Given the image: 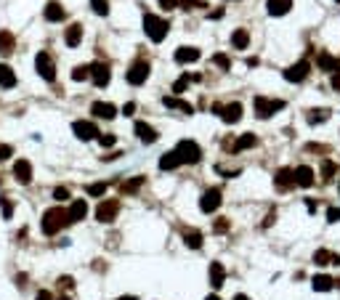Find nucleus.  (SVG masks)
I'll use <instances>...</instances> for the list:
<instances>
[{
    "mask_svg": "<svg viewBox=\"0 0 340 300\" xmlns=\"http://www.w3.org/2000/svg\"><path fill=\"white\" fill-rule=\"evenodd\" d=\"M69 223V218H67V210L64 208H51V210H45V215H43V234H48V237H53V234H59L64 226Z\"/></svg>",
    "mask_w": 340,
    "mask_h": 300,
    "instance_id": "obj_1",
    "label": "nucleus"
},
{
    "mask_svg": "<svg viewBox=\"0 0 340 300\" xmlns=\"http://www.w3.org/2000/svg\"><path fill=\"white\" fill-rule=\"evenodd\" d=\"M144 30H146V35L152 37L154 43H162L167 30H170V24H167V19H159L154 14H144Z\"/></svg>",
    "mask_w": 340,
    "mask_h": 300,
    "instance_id": "obj_2",
    "label": "nucleus"
},
{
    "mask_svg": "<svg viewBox=\"0 0 340 300\" xmlns=\"http://www.w3.org/2000/svg\"><path fill=\"white\" fill-rule=\"evenodd\" d=\"M173 152L178 154V159H181V165H197L200 162V157H202V149L197 146L194 141H181Z\"/></svg>",
    "mask_w": 340,
    "mask_h": 300,
    "instance_id": "obj_3",
    "label": "nucleus"
},
{
    "mask_svg": "<svg viewBox=\"0 0 340 300\" xmlns=\"http://www.w3.org/2000/svg\"><path fill=\"white\" fill-rule=\"evenodd\" d=\"M285 109V101L282 98H266V96H255V115H258L261 120L271 117L274 112Z\"/></svg>",
    "mask_w": 340,
    "mask_h": 300,
    "instance_id": "obj_4",
    "label": "nucleus"
},
{
    "mask_svg": "<svg viewBox=\"0 0 340 300\" xmlns=\"http://www.w3.org/2000/svg\"><path fill=\"white\" fill-rule=\"evenodd\" d=\"M35 67H37V72H40V77H43V80H48V82H53V80H56V64H53V59H51V53H45V51L37 53Z\"/></svg>",
    "mask_w": 340,
    "mask_h": 300,
    "instance_id": "obj_5",
    "label": "nucleus"
},
{
    "mask_svg": "<svg viewBox=\"0 0 340 300\" xmlns=\"http://www.w3.org/2000/svg\"><path fill=\"white\" fill-rule=\"evenodd\" d=\"M117 213H120V202L117 199H104L99 205V210H96V218L101 223H112V221L117 218Z\"/></svg>",
    "mask_w": 340,
    "mask_h": 300,
    "instance_id": "obj_6",
    "label": "nucleus"
},
{
    "mask_svg": "<svg viewBox=\"0 0 340 300\" xmlns=\"http://www.w3.org/2000/svg\"><path fill=\"white\" fill-rule=\"evenodd\" d=\"M308 72H311V64L303 59V61H298V64H292V67L285 69V80L287 82H303L308 77Z\"/></svg>",
    "mask_w": 340,
    "mask_h": 300,
    "instance_id": "obj_7",
    "label": "nucleus"
},
{
    "mask_svg": "<svg viewBox=\"0 0 340 300\" xmlns=\"http://www.w3.org/2000/svg\"><path fill=\"white\" fill-rule=\"evenodd\" d=\"M128 82L130 85H141V82H146V77H149V61H136L133 67L128 69Z\"/></svg>",
    "mask_w": 340,
    "mask_h": 300,
    "instance_id": "obj_8",
    "label": "nucleus"
},
{
    "mask_svg": "<svg viewBox=\"0 0 340 300\" xmlns=\"http://www.w3.org/2000/svg\"><path fill=\"white\" fill-rule=\"evenodd\" d=\"M221 208V189H207L200 199V210L202 213H215Z\"/></svg>",
    "mask_w": 340,
    "mask_h": 300,
    "instance_id": "obj_9",
    "label": "nucleus"
},
{
    "mask_svg": "<svg viewBox=\"0 0 340 300\" xmlns=\"http://www.w3.org/2000/svg\"><path fill=\"white\" fill-rule=\"evenodd\" d=\"M91 77H93V82H96L99 88L109 85V80H112L109 64H104V61H96V64H91Z\"/></svg>",
    "mask_w": 340,
    "mask_h": 300,
    "instance_id": "obj_10",
    "label": "nucleus"
},
{
    "mask_svg": "<svg viewBox=\"0 0 340 300\" xmlns=\"http://www.w3.org/2000/svg\"><path fill=\"white\" fill-rule=\"evenodd\" d=\"M213 112H218V115L223 117V123H229V125H234V123H239V117H242V104H226V107H213Z\"/></svg>",
    "mask_w": 340,
    "mask_h": 300,
    "instance_id": "obj_11",
    "label": "nucleus"
},
{
    "mask_svg": "<svg viewBox=\"0 0 340 300\" xmlns=\"http://www.w3.org/2000/svg\"><path fill=\"white\" fill-rule=\"evenodd\" d=\"M72 130H74V136H77V138H82V141H91V138L101 136L99 128L93 125V123H88V120H77V123L72 125Z\"/></svg>",
    "mask_w": 340,
    "mask_h": 300,
    "instance_id": "obj_12",
    "label": "nucleus"
},
{
    "mask_svg": "<svg viewBox=\"0 0 340 300\" xmlns=\"http://www.w3.org/2000/svg\"><path fill=\"white\" fill-rule=\"evenodd\" d=\"M274 186H277L279 191H287L295 186V175H292V167H282V170L274 175Z\"/></svg>",
    "mask_w": 340,
    "mask_h": 300,
    "instance_id": "obj_13",
    "label": "nucleus"
},
{
    "mask_svg": "<svg viewBox=\"0 0 340 300\" xmlns=\"http://www.w3.org/2000/svg\"><path fill=\"white\" fill-rule=\"evenodd\" d=\"M292 175H295V183L303 186V189H308V186H314V170H311L308 165H300L292 170Z\"/></svg>",
    "mask_w": 340,
    "mask_h": 300,
    "instance_id": "obj_14",
    "label": "nucleus"
},
{
    "mask_svg": "<svg viewBox=\"0 0 340 300\" xmlns=\"http://www.w3.org/2000/svg\"><path fill=\"white\" fill-rule=\"evenodd\" d=\"M14 175L19 183H30L32 181V165L27 162V159H19V162L14 165Z\"/></svg>",
    "mask_w": 340,
    "mask_h": 300,
    "instance_id": "obj_15",
    "label": "nucleus"
},
{
    "mask_svg": "<svg viewBox=\"0 0 340 300\" xmlns=\"http://www.w3.org/2000/svg\"><path fill=\"white\" fill-rule=\"evenodd\" d=\"M316 64H319V69H324V72H337L340 74V61L335 59V56H329L327 51H322L316 56Z\"/></svg>",
    "mask_w": 340,
    "mask_h": 300,
    "instance_id": "obj_16",
    "label": "nucleus"
},
{
    "mask_svg": "<svg viewBox=\"0 0 340 300\" xmlns=\"http://www.w3.org/2000/svg\"><path fill=\"white\" fill-rule=\"evenodd\" d=\"M85 215H88V205H85V199H74V202H72V208L67 210V218H69V223H77V221H82Z\"/></svg>",
    "mask_w": 340,
    "mask_h": 300,
    "instance_id": "obj_17",
    "label": "nucleus"
},
{
    "mask_svg": "<svg viewBox=\"0 0 340 300\" xmlns=\"http://www.w3.org/2000/svg\"><path fill=\"white\" fill-rule=\"evenodd\" d=\"M91 112H93L96 117H101V120H112V117L117 115V109L112 107V104H107V101H96V104L91 107Z\"/></svg>",
    "mask_w": 340,
    "mask_h": 300,
    "instance_id": "obj_18",
    "label": "nucleus"
},
{
    "mask_svg": "<svg viewBox=\"0 0 340 300\" xmlns=\"http://www.w3.org/2000/svg\"><path fill=\"white\" fill-rule=\"evenodd\" d=\"M136 136L141 138L144 144H154L157 141V130L146 123H136Z\"/></svg>",
    "mask_w": 340,
    "mask_h": 300,
    "instance_id": "obj_19",
    "label": "nucleus"
},
{
    "mask_svg": "<svg viewBox=\"0 0 340 300\" xmlns=\"http://www.w3.org/2000/svg\"><path fill=\"white\" fill-rule=\"evenodd\" d=\"M45 19H48V22H61L64 16H67V11H64V6L61 3H56V0H51L48 6H45Z\"/></svg>",
    "mask_w": 340,
    "mask_h": 300,
    "instance_id": "obj_20",
    "label": "nucleus"
},
{
    "mask_svg": "<svg viewBox=\"0 0 340 300\" xmlns=\"http://www.w3.org/2000/svg\"><path fill=\"white\" fill-rule=\"evenodd\" d=\"M311 284H314L316 292H329V289L335 287V279H332V276H327V274H319V276L311 279Z\"/></svg>",
    "mask_w": 340,
    "mask_h": 300,
    "instance_id": "obj_21",
    "label": "nucleus"
},
{
    "mask_svg": "<svg viewBox=\"0 0 340 300\" xmlns=\"http://www.w3.org/2000/svg\"><path fill=\"white\" fill-rule=\"evenodd\" d=\"M162 104H165V107H170V109H181V112H186V115H194V107L189 104V101L176 98V96H165V98H162Z\"/></svg>",
    "mask_w": 340,
    "mask_h": 300,
    "instance_id": "obj_22",
    "label": "nucleus"
},
{
    "mask_svg": "<svg viewBox=\"0 0 340 300\" xmlns=\"http://www.w3.org/2000/svg\"><path fill=\"white\" fill-rule=\"evenodd\" d=\"M197 59H200V51H197V48H186V45H184V48L176 51V61L178 64H192Z\"/></svg>",
    "mask_w": 340,
    "mask_h": 300,
    "instance_id": "obj_23",
    "label": "nucleus"
},
{
    "mask_svg": "<svg viewBox=\"0 0 340 300\" xmlns=\"http://www.w3.org/2000/svg\"><path fill=\"white\" fill-rule=\"evenodd\" d=\"M292 8V0H269V14L271 16H285Z\"/></svg>",
    "mask_w": 340,
    "mask_h": 300,
    "instance_id": "obj_24",
    "label": "nucleus"
},
{
    "mask_svg": "<svg viewBox=\"0 0 340 300\" xmlns=\"http://www.w3.org/2000/svg\"><path fill=\"white\" fill-rule=\"evenodd\" d=\"M80 40H82V27L80 24H72L69 30H67V35H64V43H67L69 48H74V45H80Z\"/></svg>",
    "mask_w": 340,
    "mask_h": 300,
    "instance_id": "obj_25",
    "label": "nucleus"
},
{
    "mask_svg": "<svg viewBox=\"0 0 340 300\" xmlns=\"http://www.w3.org/2000/svg\"><path fill=\"white\" fill-rule=\"evenodd\" d=\"M255 144H258V138H255L252 133H244V136H239L237 141H234L231 152H244V149H252Z\"/></svg>",
    "mask_w": 340,
    "mask_h": 300,
    "instance_id": "obj_26",
    "label": "nucleus"
},
{
    "mask_svg": "<svg viewBox=\"0 0 340 300\" xmlns=\"http://www.w3.org/2000/svg\"><path fill=\"white\" fill-rule=\"evenodd\" d=\"M231 45H234V48H239V51H244V48L250 45V32H247V30H234Z\"/></svg>",
    "mask_w": 340,
    "mask_h": 300,
    "instance_id": "obj_27",
    "label": "nucleus"
},
{
    "mask_svg": "<svg viewBox=\"0 0 340 300\" xmlns=\"http://www.w3.org/2000/svg\"><path fill=\"white\" fill-rule=\"evenodd\" d=\"M223 279H226V268L221 263H210V282H213L215 289L223 287Z\"/></svg>",
    "mask_w": 340,
    "mask_h": 300,
    "instance_id": "obj_28",
    "label": "nucleus"
},
{
    "mask_svg": "<svg viewBox=\"0 0 340 300\" xmlns=\"http://www.w3.org/2000/svg\"><path fill=\"white\" fill-rule=\"evenodd\" d=\"M184 242H186L192 250H200V247H202V234L197 231V229H186V231H184Z\"/></svg>",
    "mask_w": 340,
    "mask_h": 300,
    "instance_id": "obj_29",
    "label": "nucleus"
},
{
    "mask_svg": "<svg viewBox=\"0 0 340 300\" xmlns=\"http://www.w3.org/2000/svg\"><path fill=\"white\" fill-rule=\"evenodd\" d=\"M0 85L3 88H14L16 85V74L11 67H6V64H0Z\"/></svg>",
    "mask_w": 340,
    "mask_h": 300,
    "instance_id": "obj_30",
    "label": "nucleus"
},
{
    "mask_svg": "<svg viewBox=\"0 0 340 300\" xmlns=\"http://www.w3.org/2000/svg\"><path fill=\"white\" fill-rule=\"evenodd\" d=\"M178 165H181V159H178L176 152H167V154H162V159H159V170H176Z\"/></svg>",
    "mask_w": 340,
    "mask_h": 300,
    "instance_id": "obj_31",
    "label": "nucleus"
},
{
    "mask_svg": "<svg viewBox=\"0 0 340 300\" xmlns=\"http://www.w3.org/2000/svg\"><path fill=\"white\" fill-rule=\"evenodd\" d=\"M0 53H14V35L8 32V30H3L0 32Z\"/></svg>",
    "mask_w": 340,
    "mask_h": 300,
    "instance_id": "obj_32",
    "label": "nucleus"
},
{
    "mask_svg": "<svg viewBox=\"0 0 340 300\" xmlns=\"http://www.w3.org/2000/svg\"><path fill=\"white\" fill-rule=\"evenodd\" d=\"M144 181H146L144 175H136V178H130L128 183H122V191H125V194H136V191L141 189V186H144Z\"/></svg>",
    "mask_w": 340,
    "mask_h": 300,
    "instance_id": "obj_33",
    "label": "nucleus"
},
{
    "mask_svg": "<svg viewBox=\"0 0 340 300\" xmlns=\"http://www.w3.org/2000/svg\"><path fill=\"white\" fill-rule=\"evenodd\" d=\"M306 120H308L311 125H316V123H324V120H329V112H327V109H311Z\"/></svg>",
    "mask_w": 340,
    "mask_h": 300,
    "instance_id": "obj_34",
    "label": "nucleus"
},
{
    "mask_svg": "<svg viewBox=\"0 0 340 300\" xmlns=\"http://www.w3.org/2000/svg\"><path fill=\"white\" fill-rule=\"evenodd\" d=\"M314 263H316V266L332 263V252H329V250H316V252H314Z\"/></svg>",
    "mask_w": 340,
    "mask_h": 300,
    "instance_id": "obj_35",
    "label": "nucleus"
},
{
    "mask_svg": "<svg viewBox=\"0 0 340 300\" xmlns=\"http://www.w3.org/2000/svg\"><path fill=\"white\" fill-rule=\"evenodd\" d=\"M91 8H93L99 16H107V14H109V0H91Z\"/></svg>",
    "mask_w": 340,
    "mask_h": 300,
    "instance_id": "obj_36",
    "label": "nucleus"
},
{
    "mask_svg": "<svg viewBox=\"0 0 340 300\" xmlns=\"http://www.w3.org/2000/svg\"><path fill=\"white\" fill-rule=\"evenodd\" d=\"M85 77H91V67H74L72 69V80H85Z\"/></svg>",
    "mask_w": 340,
    "mask_h": 300,
    "instance_id": "obj_37",
    "label": "nucleus"
},
{
    "mask_svg": "<svg viewBox=\"0 0 340 300\" xmlns=\"http://www.w3.org/2000/svg\"><path fill=\"white\" fill-rule=\"evenodd\" d=\"M178 6L186 8V11H189V8H207L205 0H178Z\"/></svg>",
    "mask_w": 340,
    "mask_h": 300,
    "instance_id": "obj_38",
    "label": "nucleus"
},
{
    "mask_svg": "<svg viewBox=\"0 0 340 300\" xmlns=\"http://www.w3.org/2000/svg\"><path fill=\"white\" fill-rule=\"evenodd\" d=\"M213 61L218 64L221 69H229V67H231V61H229V56H226V53H215V56H213Z\"/></svg>",
    "mask_w": 340,
    "mask_h": 300,
    "instance_id": "obj_39",
    "label": "nucleus"
},
{
    "mask_svg": "<svg viewBox=\"0 0 340 300\" xmlns=\"http://www.w3.org/2000/svg\"><path fill=\"white\" fill-rule=\"evenodd\" d=\"M104 191H107V183H91L88 186V194L91 196H104Z\"/></svg>",
    "mask_w": 340,
    "mask_h": 300,
    "instance_id": "obj_40",
    "label": "nucleus"
},
{
    "mask_svg": "<svg viewBox=\"0 0 340 300\" xmlns=\"http://www.w3.org/2000/svg\"><path fill=\"white\" fill-rule=\"evenodd\" d=\"M322 175H324V181H329V178H332V175H335V165H332V162H329V159H327V162L322 165Z\"/></svg>",
    "mask_w": 340,
    "mask_h": 300,
    "instance_id": "obj_41",
    "label": "nucleus"
},
{
    "mask_svg": "<svg viewBox=\"0 0 340 300\" xmlns=\"http://www.w3.org/2000/svg\"><path fill=\"white\" fill-rule=\"evenodd\" d=\"M186 85H189V74H184L181 80H176V85H173V93H184V90H186Z\"/></svg>",
    "mask_w": 340,
    "mask_h": 300,
    "instance_id": "obj_42",
    "label": "nucleus"
},
{
    "mask_svg": "<svg viewBox=\"0 0 340 300\" xmlns=\"http://www.w3.org/2000/svg\"><path fill=\"white\" fill-rule=\"evenodd\" d=\"M99 141H101V146H115L117 138L112 136V133H107V136H99Z\"/></svg>",
    "mask_w": 340,
    "mask_h": 300,
    "instance_id": "obj_43",
    "label": "nucleus"
},
{
    "mask_svg": "<svg viewBox=\"0 0 340 300\" xmlns=\"http://www.w3.org/2000/svg\"><path fill=\"white\" fill-rule=\"evenodd\" d=\"M327 221H329V223L340 221V210H337V208H329V210H327Z\"/></svg>",
    "mask_w": 340,
    "mask_h": 300,
    "instance_id": "obj_44",
    "label": "nucleus"
},
{
    "mask_svg": "<svg viewBox=\"0 0 340 300\" xmlns=\"http://www.w3.org/2000/svg\"><path fill=\"white\" fill-rule=\"evenodd\" d=\"M53 196H56V199H59V202H61V199H69V191L64 189V186H59V189L53 191Z\"/></svg>",
    "mask_w": 340,
    "mask_h": 300,
    "instance_id": "obj_45",
    "label": "nucleus"
},
{
    "mask_svg": "<svg viewBox=\"0 0 340 300\" xmlns=\"http://www.w3.org/2000/svg\"><path fill=\"white\" fill-rule=\"evenodd\" d=\"M11 215H14V205L8 199H3V218H11Z\"/></svg>",
    "mask_w": 340,
    "mask_h": 300,
    "instance_id": "obj_46",
    "label": "nucleus"
},
{
    "mask_svg": "<svg viewBox=\"0 0 340 300\" xmlns=\"http://www.w3.org/2000/svg\"><path fill=\"white\" fill-rule=\"evenodd\" d=\"M226 229H229V221H226V218H221V221H215V231H218V234H223Z\"/></svg>",
    "mask_w": 340,
    "mask_h": 300,
    "instance_id": "obj_47",
    "label": "nucleus"
},
{
    "mask_svg": "<svg viewBox=\"0 0 340 300\" xmlns=\"http://www.w3.org/2000/svg\"><path fill=\"white\" fill-rule=\"evenodd\" d=\"M159 6H162L165 11H170V8H176V6H178V0H159Z\"/></svg>",
    "mask_w": 340,
    "mask_h": 300,
    "instance_id": "obj_48",
    "label": "nucleus"
},
{
    "mask_svg": "<svg viewBox=\"0 0 340 300\" xmlns=\"http://www.w3.org/2000/svg\"><path fill=\"white\" fill-rule=\"evenodd\" d=\"M122 112H125V115H133V112H136V104H125V109H122Z\"/></svg>",
    "mask_w": 340,
    "mask_h": 300,
    "instance_id": "obj_49",
    "label": "nucleus"
},
{
    "mask_svg": "<svg viewBox=\"0 0 340 300\" xmlns=\"http://www.w3.org/2000/svg\"><path fill=\"white\" fill-rule=\"evenodd\" d=\"M37 300H53V297H51V292H45V289H43V292L37 295Z\"/></svg>",
    "mask_w": 340,
    "mask_h": 300,
    "instance_id": "obj_50",
    "label": "nucleus"
},
{
    "mask_svg": "<svg viewBox=\"0 0 340 300\" xmlns=\"http://www.w3.org/2000/svg\"><path fill=\"white\" fill-rule=\"evenodd\" d=\"M332 88L340 90V74H335V77H332Z\"/></svg>",
    "mask_w": 340,
    "mask_h": 300,
    "instance_id": "obj_51",
    "label": "nucleus"
},
{
    "mask_svg": "<svg viewBox=\"0 0 340 300\" xmlns=\"http://www.w3.org/2000/svg\"><path fill=\"white\" fill-rule=\"evenodd\" d=\"M205 300H221V297H218V295H207Z\"/></svg>",
    "mask_w": 340,
    "mask_h": 300,
    "instance_id": "obj_52",
    "label": "nucleus"
},
{
    "mask_svg": "<svg viewBox=\"0 0 340 300\" xmlns=\"http://www.w3.org/2000/svg\"><path fill=\"white\" fill-rule=\"evenodd\" d=\"M120 300H138V297H133V295H125V297H120Z\"/></svg>",
    "mask_w": 340,
    "mask_h": 300,
    "instance_id": "obj_53",
    "label": "nucleus"
},
{
    "mask_svg": "<svg viewBox=\"0 0 340 300\" xmlns=\"http://www.w3.org/2000/svg\"><path fill=\"white\" fill-rule=\"evenodd\" d=\"M234 300H250L247 295H237V297H234Z\"/></svg>",
    "mask_w": 340,
    "mask_h": 300,
    "instance_id": "obj_54",
    "label": "nucleus"
},
{
    "mask_svg": "<svg viewBox=\"0 0 340 300\" xmlns=\"http://www.w3.org/2000/svg\"><path fill=\"white\" fill-rule=\"evenodd\" d=\"M59 300H69V297H59Z\"/></svg>",
    "mask_w": 340,
    "mask_h": 300,
    "instance_id": "obj_55",
    "label": "nucleus"
},
{
    "mask_svg": "<svg viewBox=\"0 0 340 300\" xmlns=\"http://www.w3.org/2000/svg\"><path fill=\"white\" fill-rule=\"evenodd\" d=\"M337 3H340V0H337Z\"/></svg>",
    "mask_w": 340,
    "mask_h": 300,
    "instance_id": "obj_56",
    "label": "nucleus"
}]
</instances>
